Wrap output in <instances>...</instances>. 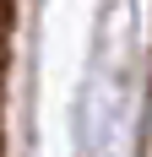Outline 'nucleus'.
<instances>
[{
  "mask_svg": "<svg viewBox=\"0 0 152 157\" xmlns=\"http://www.w3.org/2000/svg\"><path fill=\"white\" fill-rule=\"evenodd\" d=\"M6 33H11V11H6V0H0V60H6Z\"/></svg>",
  "mask_w": 152,
  "mask_h": 157,
  "instance_id": "obj_2",
  "label": "nucleus"
},
{
  "mask_svg": "<svg viewBox=\"0 0 152 157\" xmlns=\"http://www.w3.org/2000/svg\"><path fill=\"white\" fill-rule=\"evenodd\" d=\"M141 157H152V92H147V119H141Z\"/></svg>",
  "mask_w": 152,
  "mask_h": 157,
  "instance_id": "obj_1",
  "label": "nucleus"
}]
</instances>
